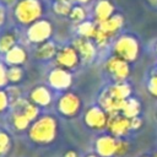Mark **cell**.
Listing matches in <instances>:
<instances>
[{
    "instance_id": "obj_27",
    "label": "cell",
    "mask_w": 157,
    "mask_h": 157,
    "mask_svg": "<svg viewBox=\"0 0 157 157\" xmlns=\"http://www.w3.org/2000/svg\"><path fill=\"white\" fill-rule=\"evenodd\" d=\"M7 75H9V78L11 81H17L21 77V70L17 69V67H11L7 72Z\"/></svg>"
},
{
    "instance_id": "obj_38",
    "label": "cell",
    "mask_w": 157,
    "mask_h": 157,
    "mask_svg": "<svg viewBox=\"0 0 157 157\" xmlns=\"http://www.w3.org/2000/svg\"><path fill=\"white\" fill-rule=\"evenodd\" d=\"M66 157H75V153L74 152H69V153H66Z\"/></svg>"
},
{
    "instance_id": "obj_24",
    "label": "cell",
    "mask_w": 157,
    "mask_h": 157,
    "mask_svg": "<svg viewBox=\"0 0 157 157\" xmlns=\"http://www.w3.org/2000/svg\"><path fill=\"white\" fill-rule=\"evenodd\" d=\"M109 91H110L114 96H117V97H119V98H121V99H126V97L130 94V87H129L128 85H124V83L115 85V86L110 87Z\"/></svg>"
},
{
    "instance_id": "obj_22",
    "label": "cell",
    "mask_w": 157,
    "mask_h": 157,
    "mask_svg": "<svg viewBox=\"0 0 157 157\" xmlns=\"http://www.w3.org/2000/svg\"><path fill=\"white\" fill-rule=\"evenodd\" d=\"M15 42H16V38L13 33H5L4 36L0 37V52L7 53L13 48Z\"/></svg>"
},
{
    "instance_id": "obj_13",
    "label": "cell",
    "mask_w": 157,
    "mask_h": 157,
    "mask_svg": "<svg viewBox=\"0 0 157 157\" xmlns=\"http://www.w3.org/2000/svg\"><path fill=\"white\" fill-rule=\"evenodd\" d=\"M97 150H98V153L102 155V156H105V157L112 156L113 153H115L117 141L113 137H109V136L101 137L97 141Z\"/></svg>"
},
{
    "instance_id": "obj_34",
    "label": "cell",
    "mask_w": 157,
    "mask_h": 157,
    "mask_svg": "<svg viewBox=\"0 0 157 157\" xmlns=\"http://www.w3.org/2000/svg\"><path fill=\"white\" fill-rule=\"evenodd\" d=\"M4 82H5V71H4L2 65L0 64V85H2Z\"/></svg>"
},
{
    "instance_id": "obj_2",
    "label": "cell",
    "mask_w": 157,
    "mask_h": 157,
    "mask_svg": "<svg viewBox=\"0 0 157 157\" xmlns=\"http://www.w3.org/2000/svg\"><path fill=\"white\" fill-rule=\"evenodd\" d=\"M114 52L117 56L125 61H132L136 59L139 53V44L131 36H121L114 44Z\"/></svg>"
},
{
    "instance_id": "obj_35",
    "label": "cell",
    "mask_w": 157,
    "mask_h": 157,
    "mask_svg": "<svg viewBox=\"0 0 157 157\" xmlns=\"http://www.w3.org/2000/svg\"><path fill=\"white\" fill-rule=\"evenodd\" d=\"M4 20H5V10H4V6L0 5V26L4 22Z\"/></svg>"
},
{
    "instance_id": "obj_3",
    "label": "cell",
    "mask_w": 157,
    "mask_h": 157,
    "mask_svg": "<svg viewBox=\"0 0 157 157\" xmlns=\"http://www.w3.org/2000/svg\"><path fill=\"white\" fill-rule=\"evenodd\" d=\"M53 32V26L48 20H38L27 29V37L33 43H44Z\"/></svg>"
},
{
    "instance_id": "obj_33",
    "label": "cell",
    "mask_w": 157,
    "mask_h": 157,
    "mask_svg": "<svg viewBox=\"0 0 157 157\" xmlns=\"http://www.w3.org/2000/svg\"><path fill=\"white\" fill-rule=\"evenodd\" d=\"M5 105H6V96L2 92H0V110L4 109Z\"/></svg>"
},
{
    "instance_id": "obj_6",
    "label": "cell",
    "mask_w": 157,
    "mask_h": 157,
    "mask_svg": "<svg viewBox=\"0 0 157 157\" xmlns=\"http://www.w3.org/2000/svg\"><path fill=\"white\" fill-rule=\"evenodd\" d=\"M107 69L109 72L113 74V76L115 77V80H124L128 74H129V66H128V61H125L124 59L119 58V56H114L110 58L107 61Z\"/></svg>"
},
{
    "instance_id": "obj_7",
    "label": "cell",
    "mask_w": 157,
    "mask_h": 157,
    "mask_svg": "<svg viewBox=\"0 0 157 157\" xmlns=\"http://www.w3.org/2000/svg\"><path fill=\"white\" fill-rule=\"evenodd\" d=\"M126 99H121L117 96H114L109 90L105 91L101 97V104L104 109H107L110 113H115L118 110H123L125 105Z\"/></svg>"
},
{
    "instance_id": "obj_5",
    "label": "cell",
    "mask_w": 157,
    "mask_h": 157,
    "mask_svg": "<svg viewBox=\"0 0 157 157\" xmlns=\"http://www.w3.org/2000/svg\"><path fill=\"white\" fill-rule=\"evenodd\" d=\"M108 128L109 130L117 135V136H121V135H125L129 129H131L130 126V119L126 118L125 115H112L110 118H108Z\"/></svg>"
},
{
    "instance_id": "obj_16",
    "label": "cell",
    "mask_w": 157,
    "mask_h": 157,
    "mask_svg": "<svg viewBox=\"0 0 157 157\" xmlns=\"http://www.w3.org/2000/svg\"><path fill=\"white\" fill-rule=\"evenodd\" d=\"M97 29H98V25H94L91 21H83L82 23L78 25V28H77L80 36L83 38H87V39L94 38Z\"/></svg>"
},
{
    "instance_id": "obj_4",
    "label": "cell",
    "mask_w": 157,
    "mask_h": 157,
    "mask_svg": "<svg viewBox=\"0 0 157 157\" xmlns=\"http://www.w3.org/2000/svg\"><path fill=\"white\" fill-rule=\"evenodd\" d=\"M54 132H55V124L53 119L45 117L33 125L31 130V137L36 141H49L53 139Z\"/></svg>"
},
{
    "instance_id": "obj_41",
    "label": "cell",
    "mask_w": 157,
    "mask_h": 157,
    "mask_svg": "<svg viewBox=\"0 0 157 157\" xmlns=\"http://www.w3.org/2000/svg\"><path fill=\"white\" fill-rule=\"evenodd\" d=\"M155 157H157V153H156V155H155Z\"/></svg>"
},
{
    "instance_id": "obj_23",
    "label": "cell",
    "mask_w": 157,
    "mask_h": 157,
    "mask_svg": "<svg viewBox=\"0 0 157 157\" xmlns=\"http://www.w3.org/2000/svg\"><path fill=\"white\" fill-rule=\"evenodd\" d=\"M32 99L39 104H47L50 99L49 97V93L45 88L43 87H39V88H36L33 92H32Z\"/></svg>"
},
{
    "instance_id": "obj_8",
    "label": "cell",
    "mask_w": 157,
    "mask_h": 157,
    "mask_svg": "<svg viewBox=\"0 0 157 157\" xmlns=\"http://www.w3.org/2000/svg\"><path fill=\"white\" fill-rule=\"evenodd\" d=\"M78 60L77 52L75 48L65 47L56 53V63L63 67H72Z\"/></svg>"
},
{
    "instance_id": "obj_10",
    "label": "cell",
    "mask_w": 157,
    "mask_h": 157,
    "mask_svg": "<svg viewBox=\"0 0 157 157\" xmlns=\"http://www.w3.org/2000/svg\"><path fill=\"white\" fill-rule=\"evenodd\" d=\"M74 48L76 49V52L78 53L81 59L85 61H90L94 56V47L87 38L81 37V38L75 39L74 40Z\"/></svg>"
},
{
    "instance_id": "obj_30",
    "label": "cell",
    "mask_w": 157,
    "mask_h": 157,
    "mask_svg": "<svg viewBox=\"0 0 157 157\" xmlns=\"http://www.w3.org/2000/svg\"><path fill=\"white\" fill-rule=\"evenodd\" d=\"M7 144H9V139L5 134H0V155L6 150L7 147Z\"/></svg>"
},
{
    "instance_id": "obj_26",
    "label": "cell",
    "mask_w": 157,
    "mask_h": 157,
    "mask_svg": "<svg viewBox=\"0 0 157 157\" xmlns=\"http://www.w3.org/2000/svg\"><path fill=\"white\" fill-rule=\"evenodd\" d=\"M36 114H37V109H36V107L26 103L25 107H23V115H26V117L31 120V119H33V118L36 117Z\"/></svg>"
},
{
    "instance_id": "obj_14",
    "label": "cell",
    "mask_w": 157,
    "mask_h": 157,
    "mask_svg": "<svg viewBox=\"0 0 157 157\" xmlns=\"http://www.w3.org/2000/svg\"><path fill=\"white\" fill-rule=\"evenodd\" d=\"M78 105H80L78 99L75 96H72V94L64 96L61 98V101H60V104H59L60 110L63 113H65V114H74L77 110Z\"/></svg>"
},
{
    "instance_id": "obj_29",
    "label": "cell",
    "mask_w": 157,
    "mask_h": 157,
    "mask_svg": "<svg viewBox=\"0 0 157 157\" xmlns=\"http://www.w3.org/2000/svg\"><path fill=\"white\" fill-rule=\"evenodd\" d=\"M148 90L151 92V94H153L155 97H157V75L152 76L150 82H148Z\"/></svg>"
},
{
    "instance_id": "obj_31",
    "label": "cell",
    "mask_w": 157,
    "mask_h": 157,
    "mask_svg": "<svg viewBox=\"0 0 157 157\" xmlns=\"http://www.w3.org/2000/svg\"><path fill=\"white\" fill-rule=\"evenodd\" d=\"M140 125H141V119L140 118L135 117V118H131L130 119V126H131V129H139Z\"/></svg>"
},
{
    "instance_id": "obj_12",
    "label": "cell",
    "mask_w": 157,
    "mask_h": 157,
    "mask_svg": "<svg viewBox=\"0 0 157 157\" xmlns=\"http://www.w3.org/2000/svg\"><path fill=\"white\" fill-rule=\"evenodd\" d=\"M107 121L108 120L105 118V114L99 108H92L86 114V123L92 128L101 129L105 125Z\"/></svg>"
},
{
    "instance_id": "obj_39",
    "label": "cell",
    "mask_w": 157,
    "mask_h": 157,
    "mask_svg": "<svg viewBox=\"0 0 157 157\" xmlns=\"http://www.w3.org/2000/svg\"><path fill=\"white\" fill-rule=\"evenodd\" d=\"M55 1H70V0H55Z\"/></svg>"
},
{
    "instance_id": "obj_1",
    "label": "cell",
    "mask_w": 157,
    "mask_h": 157,
    "mask_svg": "<svg viewBox=\"0 0 157 157\" xmlns=\"http://www.w3.org/2000/svg\"><path fill=\"white\" fill-rule=\"evenodd\" d=\"M43 12L44 5L42 0H18L13 6V17L25 26H31L40 20Z\"/></svg>"
},
{
    "instance_id": "obj_9",
    "label": "cell",
    "mask_w": 157,
    "mask_h": 157,
    "mask_svg": "<svg viewBox=\"0 0 157 157\" xmlns=\"http://www.w3.org/2000/svg\"><path fill=\"white\" fill-rule=\"evenodd\" d=\"M113 12H114V6L109 0H98L93 10L94 20L97 23H101L108 20L109 17H112Z\"/></svg>"
},
{
    "instance_id": "obj_11",
    "label": "cell",
    "mask_w": 157,
    "mask_h": 157,
    "mask_svg": "<svg viewBox=\"0 0 157 157\" xmlns=\"http://www.w3.org/2000/svg\"><path fill=\"white\" fill-rule=\"evenodd\" d=\"M123 23H124L123 16H120V15H113L108 20L98 23V28L102 32H104L107 36L110 37V36H113L114 33H117L120 29V27L123 26Z\"/></svg>"
},
{
    "instance_id": "obj_20",
    "label": "cell",
    "mask_w": 157,
    "mask_h": 157,
    "mask_svg": "<svg viewBox=\"0 0 157 157\" xmlns=\"http://www.w3.org/2000/svg\"><path fill=\"white\" fill-rule=\"evenodd\" d=\"M72 4L71 1H55L53 5V11L58 15V16H63L66 17L70 15L71 10H72Z\"/></svg>"
},
{
    "instance_id": "obj_19",
    "label": "cell",
    "mask_w": 157,
    "mask_h": 157,
    "mask_svg": "<svg viewBox=\"0 0 157 157\" xmlns=\"http://www.w3.org/2000/svg\"><path fill=\"white\" fill-rule=\"evenodd\" d=\"M6 59L9 63H12V64H20L22 61H25L26 59V53L22 48L20 47H13L11 50H9L6 53Z\"/></svg>"
},
{
    "instance_id": "obj_15",
    "label": "cell",
    "mask_w": 157,
    "mask_h": 157,
    "mask_svg": "<svg viewBox=\"0 0 157 157\" xmlns=\"http://www.w3.org/2000/svg\"><path fill=\"white\" fill-rule=\"evenodd\" d=\"M50 83L55 87L64 88L70 85V76L63 69H56L50 75Z\"/></svg>"
},
{
    "instance_id": "obj_18",
    "label": "cell",
    "mask_w": 157,
    "mask_h": 157,
    "mask_svg": "<svg viewBox=\"0 0 157 157\" xmlns=\"http://www.w3.org/2000/svg\"><path fill=\"white\" fill-rule=\"evenodd\" d=\"M54 53H55L54 44L52 42H44L36 50V56L39 58V59H48V58L53 56Z\"/></svg>"
},
{
    "instance_id": "obj_37",
    "label": "cell",
    "mask_w": 157,
    "mask_h": 157,
    "mask_svg": "<svg viewBox=\"0 0 157 157\" xmlns=\"http://www.w3.org/2000/svg\"><path fill=\"white\" fill-rule=\"evenodd\" d=\"M75 2H77V4H80V5H82V4H88L91 0H74Z\"/></svg>"
},
{
    "instance_id": "obj_40",
    "label": "cell",
    "mask_w": 157,
    "mask_h": 157,
    "mask_svg": "<svg viewBox=\"0 0 157 157\" xmlns=\"http://www.w3.org/2000/svg\"><path fill=\"white\" fill-rule=\"evenodd\" d=\"M90 157H96V156H90Z\"/></svg>"
},
{
    "instance_id": "obj_17",
    "label": "cell",
    "mask_w": 157,
    "mask_h": 157,
    "mask_svg": "<svg viewBox=\"0 0 157 157\" xmlns=\"http://www.w3.org/2000/svg\"><path fill=\"white\" fill-rule=\"evenodd\" d=\"M139 112H140V103H139L136 99H134V98L126 99L125 105H124V108H123V114H124L126 118L131 119V118L137 117Z\"/></svg>"
},
{
    "instance_id": "obj_21",
    "label": "cell",
    "mask_w": 157,
    "mask_h": 157,
    "mask_svg": "<svg viewBox=\"0 0 157 157\" xmlns=\"http://www.w3.org/2000/svg\"><path fill=\"white\" fill-rule=\"evenodd\" d=\"M86 15H87L86 9L82 5H74L72 6V10H71V12L69 15V17H70V20L72 22L82 23L85 21V18H86Z\"/></svg>"
},
{
    "instance_id": "obj_32",
    "label": "cell",
    "mask_w": 157,
    "mask_h": 157,
    "mask_svg": "<svg viewBox=\"0 0 157 157\" xmlns=\"http://www.w3.org/2000/svg\"><path fill=\"white\" fill-rule=\"evenodd\" d=\"M18 0H0V5L2 6H15Z\"/></svg>"
},
{
    "instance_id": "obj_28",
    "label": "cell",
    "mask_w": 157,
    "mask_h": 157,
    "mask_svg": "<svg viewBox=\"0 0 157 157\" xmlns=\"http://www.w3.org/2000/svg\"><path fill=\"white\" fill-rule=\"evenodd\" d=\"M128 148H129V145H128L125 141H121V140L117 141V150H115V153H117V155H123V153H125V152L128 151Z\"/></svg>"
},
{
    "instance_id": "obj_36",
    "label": "cell",
    "mask_w": 157,
    "mask_h": 157,
    "mask_svg": "<svg viewBox=\"0 0 157 157\" xmlns=\"http://www.w3.org/2000/svg\"><path fill=\"white\" fill-rule=\"evenodd\" d=\"M147 2H148L151 6H153V7H157V0H147Z\"/></svg>"
},
{
    "instance_id": "obj_25",
    "label": "cell",
    "mask_w": 157,
    "mask_h": 157,
    "mask_svg": "<svg viewBox=\"0 0 157 157\" xmlns=\"http://www.w3.org/2000/svg\"><path fill=\"white\" fill-rule=\"evenodd\" d=\"M28 118L26 117V115H23V114H17L16 117H15V125L18 128V129H25L26 126H27V124H28Z\"/></svg>"
}]
</instances>
